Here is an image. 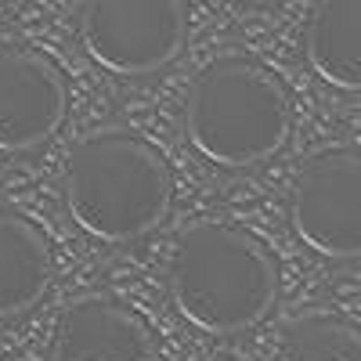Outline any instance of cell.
Returning <instances> with one entry per match:
<instances>
[{
  "mask_svg": "<svg viewBox=\"0 0 361 361\" xmlns=\"http://www.w3.org/2000/svg\"><path fill=\"white\" fill-rule=\"evenodd\" d=\"M166 286L177 314L214 336L257 325L279 293V267L267 246L243 224L199 217L177 235Z\"/></svg>",
  "mask_w": 361,
  "mask_h": 361,
  "instance_id": "6da1fadb",
  "label": "cell"
},
{
  "mask_svg": "<svg viewBox=\"0 0 361 361\" xmlns=\"http://www.w3.org/2000/svg\"><path fill=\"white\" fill-rule=\"evenodd\" d=\"M62 195L80 231L98 243H130L166 217L173 173L148 137L94 130L69 148Z\"/></svg>",
  "mask_w": 361,
  "mask_h": 361,
  "instance_id": "7a4b0ae2",
  "label": "cell"
},
{
  "mask_svg": "<svg viewBox=\"0 0 361 361\" xmlns=\"http://www.w3.org/2000/svg\"><path fill=\"white\" fill-rule=\"evenodd\" d=\"M293 130V98L279 73L250 54L214 58L188 90L185 134L192 148L231 170L282 152Z\"/></svg>",
  "mask_w": 361,
  "mask_h": 361,
  "instance_id": "3957f363",
  "label": "cell"
},
{
  "mask_svg": "<svg viewBox=\"0 0 361 361\" xmlns=\"http://www.w3.org/2000/svg\"><path fill=\"white\" fill-rule=\"evenodd\" d=\"M76 40L87 58L116 76L159 73L188 33L185 0H76Z\"/></svg>",
  "mask_w": 361,
  "mask_h": 361,
  "instance_id": "277c9868",
  "label": "cell"
},
{
  "mask_svg": "<svg viewBox=\"0 0 361 361\" xmlns=\"http://www.w3.org/2000/svg\"><path fill=\"white\" fill-rule=\"evenodd\" d=\"M289 224L318 257H361V148L329 145L300 163L289 185Z\"/></svg>",
  "mask_w": 361,
  "mask_h": 361,
  "instance_id": "5b68a950",
  "label": "cell"
},
{
  "mask_svg": "<svg viewBox=\"0 0 361 361\" xmlns=\"http://www.w3.org/2000/svg\"><path fill=\"white\" fill-rule=\"evenodd\" d=\"M66 76L25 40H0V152H29L66 119Z\"/></svg>",
  "mask_w": 361,
  "mask_h": 361,
  "instance_id": "8992f818",
  "label": "cell"
},
{
  "mask_svg": "<svg viewBox=\"0 0 361 361\" xmlns=\"http://www.w3.org/2000/svg\"><path fill=\"white\" fill-rule=\"evenodd\" d=\"M51 350L66 361H145L148 325L112 296H83L58 314Z\"/></svg>",
  "mask_w": 361,
  "mask_h": 361,
  "instance_id": "52a82bcc",
  "label": "cell"
},
{
  "mask_svg": "<svg viewBox=\"0 0 361 361\" xmlns=\"http://www.w3.org/2000/svg\"><path fill=\"white\" fill-rule=\"evenodd\" d=\"M51 243L18 206L0 202V318L22 314L51 286Z\"/></svg>",
  "mask_w": 361,
  "mask_h": 361,
  "instance_id": "ba28073f",
  "label": "cell"
},
{
  "mask_svg": "<svg viewBox=\"0 0 361 361\" xmlns=\"http://www.w3.org/2000/svg\"><path fill=\"white\" fill-rule=\"evenodd\" d=\"M304 54L322 83L361 94V0H314Z\"/></svg>",
  "mask_w": 361,
  "mask_h": 361,
  "instance_id": "9c48e42d",
  "label": "cell"
},
{
  "mask_svg": "<svg viewBox=\"0 0 361 361\" xmlns=\"http://www.w3.org/2000/svg\"><path fill=\"white\" fill-rule=\"evenodd\" d=\"M279 361H361V333L340 318H304L286 329Z\"/></svg>",
  "mask_w": 361,
  "mask_h": 361,
  "instance_id": "30bf717a",
  "label": "cell"
},
{
  "mask_svg": "<svg viewBox=\"0 0 361 361\" xmlns=\"http://www.w3.org/2000/svg\"><path fill=\"white\" fill-rule=\"evenodd\" d=\"M15 361H66V357H58L54 350H47V354H33V357H15Z\"/></svg>",
  "mask_w": 361,
  "mask_h": 361,
  "instance_id": "8fae6325",
  "label": "cell"
},
{
  "mask_svg": "<svg viewBox=\"0 0 361 361\" xmlns=\"http://www.w3.org/2000/svg\"><path fill=\"white\" fill-rule=\"evenodd\" d=\"M246 4H257V0H246Z\"/></svg>",
  "mask_w": 361,
  "mask_h": 361,
  "instance_id": "7c38bea8",
  "label": "cell"
}]
</instances>
